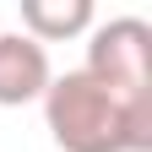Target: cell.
Segmentation results:
<instances>
[{
    "label": "cell",
    "mask_w": 152,
    "mask_h": 152,
    "mask_svg": "<svg viewBox=\"0 0 152 152\" xmlns=\"http://www.w3.org/2000/svg\"><path fill=\"white\" fill-rule=\"evenodd\" d=\"M44 125L60 152H152V92H120L87 71L54 76Z\"/></svg>",
    "instance_id": "1"
},
{
    "label": "cell",
    "mask_w": 152,
    "mask_h": 152,
    "mask_svg": "<svg viewBox=\"0 0 152 152\" xmlns=\"http://www.w3.org/2000/svg\"><path fill=\"white\" fill-rule=\"evenodd\" d=\"M92 0H22V33L33 44H65L76 33H92Z\"/></svg>",
    "instance_id": "4"
},
{
    "label": "cell",
    "mask_w": 152,
    "mask_h": 152,
    "mask_svg": "<svg viewBox=\"0 0 152 152\" xmlns=\"http://www.w3.org/2000/svg\"><path fill=\"white\" fill-rule=\"evenodd\" d=\"M87 76L120 87V92H152V27L141 16H109L87 33Z\"/></svg>",
    "instance_id": "2"
},
{
    "label": "cell",
    "mask_w": 152,
    "mask_h": 152,
    "mask_svg": "<svg viewBox=\"0 0 152 152\" xmlns=\"http://www.w3.org/2000/svg\"><path fill=\"white\" fill-rule=\"evenodd\" d=\"M54 82L44 44H33L27 33H0V109H22L44 103V92Z\"/></svg>",
    "instance_id": "3"
}]
</instances>
